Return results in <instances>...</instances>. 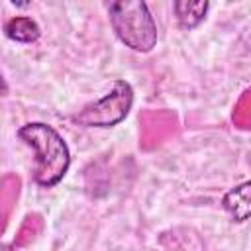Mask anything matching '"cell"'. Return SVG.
<instances>
[{"label": "cell", "instance_id": "277c9868", "mask_svg": "<svg viewBox=\"0 0 251 251\" xmlns=\"http://www.w3.org/2000/svg\"><path fill=\"white\" fill-rule=\"evenodd\" d=\"M222 206L237 224L251 220V180L229 188L222 198Z\"/></svg>", "mask_w": 251, "mask_h": 251}, {"label": "cell", "instance_id": "7a4b0ae2", "mask_svg": "<svg viewBox=\"0 0 251 251\" xmlns=\"http://www.w3.org/2000/svg\"><path fill=\"white\" fill-rule=\"evenodd\" d=\"M108 16L118 39L131 51L149 53L157 45V24L143 0L112 2Z\"/></svg>", "mask_w": 251, "mask_h": 251}, {"label": "cell", "instance_id": "6da1fadb", "mask_svg": "<svg viewBox=\"0 0 251 251\" xmlns=\"http://www.w3.org/2000/svg\"><path fill=\"white\" fill-rule=\"evenodd\" d=\"M18 137L35 151L33 180L51 188L63 180L71 167V151L61 133L43 122H29L18 129Z\"/></svg>", "mask_w": 251, "mask_h": 251}, {"label": "cell", "instance_id": "3957f363", "mask_svg": "<svg viewBox=\"0 0 251 251\" xmlns=\"http://www.w3.org/2000/svg\"><path fill=\"white\" fill-rule=\"evenodd\" d=\"M133 106V88L126 80H116L102 98L86 104L71 120L82 127H114L129 114Z\"/></svg>", "mask_w": 251, "mask_h": 251}, {"label": "cell", "instance_id": "5b68a950", "mask_svg": "<svg viewBox=\"0 0 251 251\" xmlns=\"http://www.w3.org/2000/svg\"><path fill=\"white\" fill-rule=\"evenodd\" d=\"M210 4L206 0H198V2H190V0H176L173 2V10L176 16V22L182 29H194L196 25H200L206 18Z\"/></svg>", "mask_w": 251, "mask_h": 251}, {"label": "cell", "instance_id": "8992f818", "mask_svg": "<svg viewBox=\"0 0 251 251\" xmlns=\"http://www.w3.org/2000/svg\"><path fill=\"white\" fill-rule=\"evenodd\" d=\"M4 33L8 39L18 41V43H33V41H37L41 29L35 24V20L27 18V16H16L4 24Z\"/></svg>", "mask_w": 251, "mask_h": 251}, {"label": "cell", "instance_id": "52a82bcc", "mask_svg": "<svg viewBox=\"0 0 251 251\" xmlns=\"http://www.w3.org/2000/svg\"><path fill=\"white\" fill-rule=\"evenodd\" d=\"M2 251H16V249H12V247H8V245H6V247H2Z\"/></svg>", "mask_w": 251, "mask_h": 251}]
</instances>
